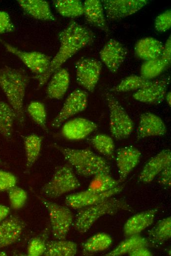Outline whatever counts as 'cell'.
I'll return each mask as SVG.
<instances>
[{
	"label": "cell",
	"mask_w": 171,
	"mask_h": 256,
	"mask_svg": "<svg viewBox=\"0 0 171 256\" xmlns=\"http://www.w3.org/2000/svg\"><path fill=\"white\" fill-rule=\"evenodd\" d=\"M94 37L93 32L88 28L75 21L70 22L59 34V48L51 59L48 70L43 74L34 76L38 85H44L69 59L82 48L91 44Z\"/></svg>",
	"instance_id": "obj_1"
},
{
	"label": "cell",
	"mask_w": 171,
	"mask_h": 256,
	"mask_svg": "<svg viewBox=\"0 0 171 256\" xmlns=\"http://www.w3.org/2000/svg\"><path fill=\"white\" fill-rule=\"evenodd\" d=\"M29 82V77L23 69L8 66L0 68V88L14 109L16 119L22 126L25 120L24 101Z\"/></svg>",
	"instance_id": "obj_2"
},
{
	"label": "cell",
	"mask_w": 171,
	"mask_h": 256,
	"mask_svg": "<svg viewBox=\"0 0 171 256\" xmlns=\"http://www.w3.org/2000/svg\"><path fill=\"white\" fill-rule=\"evenodd\" d=\"M54 146L79 175L89 177L99 173L110 174L111 167L102 157L88 149H73L56 144Z\"/></svg>",
	"instance_id": "obj_3"
},
{
	"label": "cell",
	"mask_w": 171,
	"mask_h": 256,
	"mask_svg": "<svg viewBox=\"0 0 171 256\" xmlns=\"http://www.w3.org/2000/svg\"><path fill=\"white\" fill-rule=\"evenodd\" d=\"M120 210H130L125 200L110 197L96 204L78 209L73 226L80 233L86 232L100 218L113 215Z\"/></svg>",
	"instance_id": "obj_4"
},
{
	"label": "cell",
	"mask_w": 171,
	"mask_h": 256,
	"mask_svg": "<svg viewBox=\"0 0 171 256\" xmlns=\"http://www.w3.org/2000/svg\"><path fill=\"white\" fill-rule=\"evenodd\" d=\"M105 98L109 111L110 130L112 135L117 140L127 138L134 129L132 120L112 94L107 92Z\"/></svg>",
	"instance_id": "obj_5"
},
{
	"label": "cell",
	"mask_w": 171,
	"mask_h": 256,
	"mask_svg": "<svg viewBox=\"0 0 171 256\" xmlns=\"http://www.w3.org/2000/svg\"><path fill=\"white\" fill-rule=\"evenodd\" d=\"M80 182L70 164L59 167L51 179L42 187V193L50 198H56L78 189Z\"/></svg>",
	"instance_id": "obj_6"
},
{
	"label": "cell",
	"mask_w": 171,
	"mask_h": 256,
	"mask_svg": "<svg viewBox=\"0 0 171 256\" xmlns=\"http://www.w3.org/2000/svg\"><path fill=\"white\" fill-rule=\"evenodd\" d=\"M38 197L48 210L52 234L57 239H65L73 224L72 212L68 207Z\"/></svg>",
	"instance_id": "obj_7"
},
{
	"label": "cell",
	"mask_w": 171,
	"mask_h": 256,
	"mask_svg": "<svg viewBox=\"0 0 171 256\" xmlns=\"http://www.w3.org/2000/svg\"><path fill=\"white\" fill-rule=\"evenodd\" d=\"M88 94L83 90L76 89L67 97L56 117L52 121L53 128L59 127L70 117L84 111L87 107Z\"/></svg>",
	"instance_id": "obj_8"
},
{
	"label": "cell",
	"mask_w": 171,
	"mask_h": 256,
	"mask_svg": "<svg viewBox=\"0 0 171 256\" xmlns=\"http://www.w3.org/2000/svg\"><path fill=\"white\" fill-rule=\"evenodd\" d=\"M102 70L100 62L89 58L80 59L76 64L77 83L92 93L98 83Z\"/></svg>",
	"instance_id": "obj_9"
},
{
	"label": "cell",
	"mask_w": 171,
	"mask_h": 256,
	"mask_svg": "<svg viewBox=\"0 0 171 256\" xmlns=\"http://www.w3.org/2000/svg\"><path fill=\"white\" fill-rule=\"evenodd\" d=\"M0 42L9 52L17 57L35 76L44 73L48 69L51 58L41 52L22 51L0 38Z\"/></svg>",
	"instance_id": "obj_10"
},
{
	"label": "cell",
	"mask_w": 171,
	"mask_h": 256,
	"mask_svg": "<svg viewBox=\"0 0 171 256\" xmlns=\"http://www.w3.org/2000/svg\"><path fill=\"white\" fill-rule=\"evenodd\" d=\"M124 185L116 187L103 192H95L88 190L73 193L67 195L65 202L67 207L74 209H79L100 202L120 193Z\"/></svg>",
	"instance_id": "obj_11"
},
{
	"label": "cell",
	"mask_w": 171,
	"mask_h": 256,
	"mask_svg": "<svg viewBox=\"0 0 171 256\" xmlns=\"http://www.w3.org/2000/svg\"><path fill=\"white\" fill-rule=\"evenodd\" d=\"M101 2L107 19L114 21L135 13L148 1L146 0H103Z\"/></svg>",
	"instance_id": "obj_12"
},
{
	"label": "cell",
	"mask_w": 171,
	"mask_h": 256,
	"mask_svg": "<svg viewBox=\"0 0 171 256\" xmlns=\"http://www.w3.org/2000/svg\"><path fill=\"white\" fill-rule=\"evenodd\" d=\"M100 58L110 72L115 73L126 59L127 51L118 40L110 39L100 51Z\"/></svg>",
	"instance_id": "obj_13"
},
{
	"label": "cell",
	"mask_w": 171,
	"mask_h": 256,
	"mask_svg": "<svg viewBox=\"0 0 171 256\" xmlns=\"http://www.w3.org/2000/svg\"><path fill=\"white\" fill-rule=\"evenodd\" d=\"M170 82V76L152 80L148 86L137 91L133 95V98L145 103L160 104L165 99Z\"/></svg>",
	"instance_id": "obj_14"
},
{
	"label": "cell",
	"mask_w": 171,
	"mask_h": 256,
	"mask_svg": "<svg viewBox=\"0 0 171 256\" xmlns=\"http://www.w3.org/2000/svg\"><path fill=\"white\" fill-rule=\"evenodd\" d=\"M141 153L133 146H126L116 150V164L119 174V182H123L138 164Z\"/></svg>",
	"instance_id": "obj_15"
},
{
	"label": "cell",
	"mask_w": 171,
	"mask_h": 256,
	"mask_svg": "<svg viewBox=\"0 0 171 256\" xmlns=\"http://www.w3.org/2000/svg\"><path fill=\"white\" fill-rule=\"evenodd\" d=\"M97 128L93 122L84 118L77 117L66 122L62 127V136L70 140L85 139Z\"/></svg>",
	"instance_id": "obj_16"
},
{
	"label": "cell",
	"mask_w": 171,
	"mask_h": 256,
	"mask_svg": "<svg viewBox=\"0 0 171 256\" xmlns=\"http://www.w3.org/2000/svg\"><path fill=\"white\" fill-rule=\"evenodd\" d=\"M166 132V126L158 116L151 112H145L140 116L136 130L137 139L163 136Z\"/></svg>",
	"instance_id": "obj_17"
},
{
	"label": "cell",
	"mask_w": 171,
	"mask_h": 256,
	"mask_svg": "<svg viewBox=\"0 0 171 256\" xmlns=\"http://www.w3.org/2000/svg\"><path fill=\"white\" fill-rule=\"evenodd\" d=\"M26 226L19 216L11 215L0 223V249L15 243L21 236Z\"/></svg>",
	"instance_id": "obj_18"
},
{
	"label": "cell",
	"mask_w": 171,
	"mask_h": 256,
	"mask_svg": "<svg viewBox=\"0 0 171 256\" xmlns=\"http://www.w3.org/2000/svg\"><path fill=\"white\" fill-rule=\"evenodd\" d=\"M170 163L171 150L168 149L162 150L144 165L139 175L140 181L144 183L151 182Z\"/></svg>",
	"instance_id": "obj_19"
},
{
	"label": "cell",
	"mask_w": 171,
	"mask_h": 256,
	"mask_svg": "<svg viewBox=\"0 0 171 256\" xmlns=\"http://www.w3.org/2000/svg\"><path fill=\"white\" fill-rule=\"evenodd\" d=\"M157 212V209H152L136 214L129 218L123 226L124 234L127 236L139 234L152 224Z\"/></svg>",
	"instance_id": "obj_20"
},
{
	"label": "cell",
	"mask_w": 171,
	"mask_h": 256,
	"mask_svg": "<svg viewBox=\"0 0 171 256\" xmlns=\"http://www.w3.org/2000/svg\"><path fill=\"white\" fill-rule=\"evenodd\" d=\"M70 84V75L65 68H59L51 77L46 93L51 99H60L66 94Z\"/></svg>",
	"instance_id": "obj_21"
},
{
	"label": "cell",
	"mask_w": 171,
	"mask_h": 256,
	"mask_svg": "<svg viewBox=\"0 0 171 256\" xmlns=\"http://www.w3.org/2000/svg\"><path fill=\"white\" fill-rule=\"evenodd\" d=\"M20 6L32 18L41 21H51L55 17L48 1L43 0H18Z\"/></svg>",
	"instance_id": "obj_22"
},
{
	"label": "cell",
	"mask_w": 171,
	"mask_h": 256,
	"mask_svg": "<svg viewBox=\"0 0 171 256\" xmlns=\"http://www.w3.org/2000/svg\"><path fill=\"white\" fill-rule=\"evenodd\" d=\"M84 15L90 24L107 32L109 31L101 0H86L83 3Z\"/></svg>",
	"instance_id": "obj_23"
},
{
	"label": "cell",
	"mask_w": 171,
	"mask_h": 256,
	"mask_svg": "<svg viewBox=\"0 0 171 256\" xmlns=\"http://www.w3.org/2000/svg\"><path fill=\"white\" fill-rule=\"evenodd\" d=\"M163 44L152 37H143L139 40L134 47L136 55L141 59L148 61L161 57Z\"/></svg>",
	"instance_id": "obj_24"
},
{
	"label": "cell",
	"mask_w": 171,
	"mask_h": 256,
	"mask_svg": "<svg viewBox=\"0 0 171 256\" xmlns=\"http://www.w3.org/2000/svg\"><path fill=\"white\" fill-rule=\"evenodd\" d=\"M42 140V136L35 134H29L24 137L26 172L30 170L38 158Z\"/></svg>",
	"instance_id": "obj_25"
},
{
	"label": "cell",
	"mask_w": 171,
	"mask_h": 256,
	"mask_svg": "<svg viewBox=\"0 0 171 256\" xmlns=\"http://www.w3.org/2000/svg\"><path fill=\"white\" fill-rule=\"evenodd\" d=\"M77 252V244L65 239H57L47 242L44 254L46 256H73Z\"/></svg>",
	"instance_id": "obj_26"
},
{
	"label": "cell",
	"mask_w": 171,
	"mask_h": 256,
	"mask_svg": "<svg viewBox=\"0 0 171 256\" xmlns=\"http://www.w3.org/2000/svg\"><path fill=\"white\" fill-rule=\"evenodd\" d=\"M16 113L9 103L0 100V134L6 139L11 138Z\"/></svg>",
	"instance_id": "obj_27"
},
{
	"label": "cell",
	"mask_w": 171,
	"mask_h": 256,
	"mask_svg": "<svg viewBox=\"0 0 171 256\" xmlns=\"http://www.w3.org/2000/svg\"><path fill=\"white\" fill-rule=\"evenodd\" d=\"M56 11L61 16L74 18L84 14L83 3L79 0H56L53 2Z\"/></svg>",
	"instance_id": "obj_28"
},
{
	"label": "cell",
	"mask_w": 171,
	"mask_h": 256,
	"mask_svg": "<svg viewBox=\"0 0 171 256\" xmlns=\"http://www.w3.org/2000/svg\"><path fill=\"white\" fill-rule=\"evenodd\" d=\"M121 241L112 251L105 255L107 256H119L128 254L140 247H146L147 240L140 234L133 235Z\"/></svg>",
	"instance_id": "obj_29"
},
{
	"label": "cell",
	"mask_w": 171,
	"mask_h": 256,
	"mask_svg": "<svg viewBox=\"0 0 171 256\" xmlns=\"http://www.w3.org/2000/svg\"><path fill=\"white\" fill-rule=\"evenodd\" d=\"M112 243V238L109 234L100 232L88 238L84 243L83 249L86 253H94L107 249Z\"/></svg>",
	"instance_id": "obj_30"
},
{
	"label": "cell",
	"mask_w": 171,
	"mask_h": 256,
	"mask_svg": "<svg viewBox=\"0 0 171 256\" xmlns=\"http://www.w3.org/2000/svg\"><path fill=\"white\" fill-rule=\"evenodd\" d=\"M149 237L153 244H161L171 237V217L159 221L150 230Z\"/></svg>",
	"instance_id": "obj_31"
},
{
	"label": "cell",
	"mask_w": 171,
	"mask_h": 256,
	"mask_svg": "<svg viewBox=\"0 0 171 256\" xmlns=\"http://www.w3.org/2000/svg\"><path fill=\"white\" fill-rule=\"evenodd\" d=\"M151 81L152 80L144 79L141 76L131 75L122 79L110 91L115 92L138 91L148 86Z\"/></svg>",
	"instance_id": "obj_32"
},
{
	"label": "cell",
	"mask_w": 171,
	"mask_h": 256,
	"mask_svg": "<svg viewBox=\"0 0 171 256\" xmlns=\"http://www.w3.org/2000/svg\"><path fill=\"white\" fill-rule=\"evenodd\" d=\"M120 182L113 178L110 174L99 173L93 176L87 190L95 192H103L118 186Z\"/></svg>",
	"instance_id": "obj_33"
},
{
	"label": "cell",
	"mask_w": 171,
	"mask_h": 256,
	"mask_svg": "<svg viewBox=\"0 0 171 256\" xmlns=\"http://www.w3.org/2000/svg\"><path fill=\"white\" fill-rule=\"evenodd\" d=\"M90 142L100 154L109 159L114 158V143L111 136L105 134H97L90 139Z\"/></svg>",
	"instance_id": "obj_34"
},
{
	"label": "cell",
	"mask_w": 171,
	"mask_h": 256,
	"mask_svg": "<svg viewBox=\"0 0 171 256\" xmlns=\"http://www.w3.org/2000/svg\"><path fill=\"white\" fill-rule=\"evenodd\" d=\"M166 67L160 58L145 61L141 67V76L144 79L151 80L161 74Z\"/></svg>",
	"instance_id": "obj_35"
},
{
	"label": "cell",
	"mask_w": 171,
	"mask_h": 256,
	"mask_svg": "<svg viewBox=\"0 0 171 256\" xmlns=\"http://www.w3.org/2000/svg\"><path fill=\"white\" fill-rule=\"evenodd\" d=\"M27 111L37 125L43 129L47 130V111L44 103L37 100L32 101L27 107Z\"/></svg>",
	"instance_id": "obj_36"
},
{
	"label": "cell",
	"mask_w": 171,
	"mask_h": 256,
	"mask_svg": "<svg viewBox=\"0 0 171 256\" xmlns=\"http://www.w3.org/2000/svg\"><path fill=\"white\" fill-rule=\"evenodd\" d=\"M10 205L14 210H19L25 204L27 199V193L22 188L16 186L8 191Z\"/></svg>",
	"instance_id": "obj_37"
},
{
	"label": "cell",
	"mask_w": 171,
	"mask_h": 256,
	"mask_svg": "<svg viewBox=\"0 0 171 256\" xmlns=\"http://www.w3.org/2000/svg\"><path fill=\"white\" fill-rule=\"evenodd\" d=\"M46 239L44 235L32 238L27 247V254L29 256H40L44 255L46 248Z\"/></svg>",
	"instance_id": "obj_38"
},
{
	"label": "cell",
	"mask_w": 171,
	"mask_h": 256,
	"mask_svg": "<svg viewBox=\"0 0 171 256\" xmlns=\"http://www.w3.org/2000/svg\"><path fill=\"white\" fill-rule=\"evenodd\" d=\"M17 179L12 173L0 170V192L8 191L16 185Z\"/></svg>",
	"instance_id": "obj_39"
},
{
	"label": "cell",
	"mask_w": 171,
	"mask_h": 256,
	"mask_svg": "<svg viewBox=\"0 0 171 256\" xmlns=\"http://www.w3.org/2000/svg\"><path fill=\"white\" fill-rule=\"evenodd\" d=\"M171 27V11L167 10L160 14L155 19L154 27L159 32H165Z\"/></svg>",
	"instance_id": "obj_40"
},
{
	"label": "cell",
	"mask_w": 171,
	"mask_h": 256,
	"mask_svg": "<svg viewBox=\"0 0 171 256\" xmlns=\"http://www.w3.org/2000/svg\"><path fill=\"white\" fill-rule=\"evenodd\" d=\"M14 29L9 14L5 11H0V34L11 32Z\"/></svg>",
	"instance_id": "obj_41"
},
{
	"label": "cell",
	"mask_w": 171,
	"mask_h": 256,
	"mask_svg": "<svg viewBox=\"0 0 171 256\" xmlns=\"http://www.w3.org/2000/svg\"><path fill=\"white\" fill-rule=\"evenodd\" d=\"M159 174V183L164 186L171 187V163L168 164Z\"/></svg>",
	"instance_id": "obj_42"
},
{
	"label": "cell",
	"mask_w": 171,
	"mask_h": 256,
	"mask_svg": "<svg viewBox=\"0 0 171 256\" xmlns=\"http://www.w3.org/2000/svg\"><path fill=\"white\" fill-rule=\"evenodd\" d=\"M160 58L167 66L171 63V35L168 37L165 44L163 46L162 54Z\"/></svg>",
	"instance_id": "obj_43"
},
{
	"label": "cell",
	"mask_w": 171,
	"mask_h": 256,
	"mask_svg": "<svg viewBox=\"0 0 171 256\" xmlns=\"http://www.w3.org/2000/svg\"><path fill=\"white\" fill-rule=\"evenodd\" d=\"M130 256H152L151 252L146 247H140L137 248L128 253Z\"/></svg>",
	"instance_id": "obj_44"
},
{
	"label": "cell",
	"mask_w": 171,
	"mask_h": 256,
	"mask_svg": "<svg viewBox=\"0 0 171 256\" xmlns=\"http://www.w3.org/2000/svg\"><path fill=\"white\" fill-rule=\"evenodd\" d=\"M10 209L7 206L0 204V223L8 217Z\"/></svg>",
	"instance_id": "obj_45"
},
{
	"label": "cell",
	"mask_w": 171,
	"mask_h": 256,
	"mask_svg": "<svg viewBox=\"0 0 171 256\" xmlns=\"http://www.w3.org/2000/svg\"><path fill=\"white\" fill-rule=\"evenodd\" d=\"M165 98L166 99V102H167L168 104L171 106V92H169L168 93H166Z\"/></svg>",
	"instance_id": "obj_46"
},
{
	"label": "cell",
	"mask_w": 171,
	"mask_h": 256,
	"mask_svg": "<svg viewBox=\"0 0 171 256\" xmlns=\"http://www.w3.org/2000/svg\"><path fill=\"white\" fill-rule=\"evenodd\" d=\"M3 163V162L2 161V160H1L0 158V165H2Z\"/></svg>",
	"instance_id": "obj_47"
}]
</instances>
